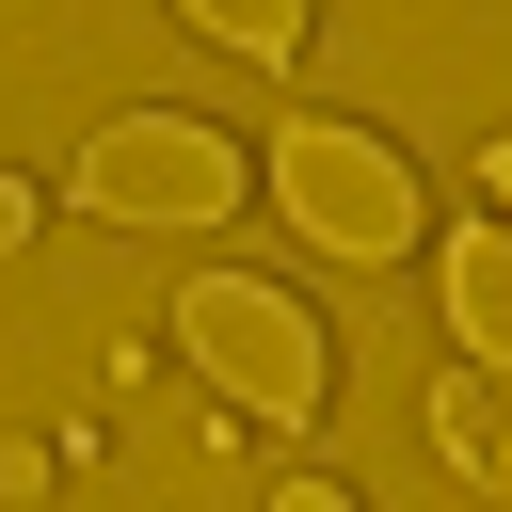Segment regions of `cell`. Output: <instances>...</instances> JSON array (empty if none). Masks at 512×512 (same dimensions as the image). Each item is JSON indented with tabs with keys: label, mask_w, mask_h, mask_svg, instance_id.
Returning a JSON list of instances; mask_svg holds the SVG:
<instances>
[{
	"label": "cell",
	"mask_w": 512,
	"mask_h": 512,
	"mask_svg": "<svg viewBox=\"0 0 512 512\" xmlns=\"http://www.w3.org/2000/svg\"><path fill=\"white\" fill-rule=\"evenodd\" d=\"M272 512H368V496H352V480H320V464H304V480H272Z\"/></svg>",
	"instance_id": "52a82bcc"
},
{
	"label": "cell",
	"mask_w": 512,
	"mask_h": 512,
	"mask_svg": "<svg viewBox=\"0 0 512 512\" xmlns=\"http://www.w3.org/2000/svg\"><path fill=\"white\" fill-rule=\"evenodd\" d=\"M272 208L320 240V256H416V160L384 144V128H352V112H304V128H272Z\"/></svg>",
	"instance_id": "7a4b0ae2"
},
{
	"label": "cell",
	"mask_w": 512,
	"mask_h": 512,
	"mask_svg": "<svg viewBox=\"0 0 512 512\" xmlns=\"http://www.w3.org/2000/svg\"><path fill=\"white\" fill-rule=\"evenodd\" d=\"M176 16H192L208 48H240V64H288V48H304V0H176Z\"/></svg>",
	"instance_id": "8992f818"
},
{
	"label": "cell",
	"mask_w": 512,
	"mask_h": 512,
	"mask_svg": "<svg viewBox=\"0 0 512 512\" xmlns=\"http://www.w3.org/2000/svg\"><path fill=\"white\" fill-rule=\"evenodd\" d=\"M240 192H256V160L208 112H128V128L80 144V208L96 224H224Z\"/></svg>",
	"instance_id": "3957f363"
},
{
	"label": "cell",
	"mask_w": 512,
	"mask_h": 512,
	"mask_svg": "<svg viewBox=\"0 0 512 512\" xmlns=\"http://www.w3.org/2000/svg\"><path fill=\"white\" fill-rule=\"evenodd\" d=\"M496 224H512V128H496Z\"/></svg>",
	"instance_id": "ba28073f"
},
{
	"label": "cell",
	"mask_w": 512,
	"mask_h": 512,
	"mask_svg": "<svg viewBox=\"0 0 512 512\" xmlns=\"http://www.w3.org/2000/svg\"><path fill=\"white\" fill-rule=\"evenodd\" d=\"M432 448H448V480H480V496H512V384H496V368H464V384H432Z\"/></svg>",
	"instance_id": "5b68a950"
},
{
	"label": "cell",
	"mask_w": 512,
	"mask_h": 512,
	"mask_svg": "<svg viewBox=\"0 0 512 512\" xmlns=\"http://www.w3.org/2000/svg\"><path fill=\"white\" fill-rule=\"evenodd\" d=\"M448 336H464V368L512 384V224H464L448 240Z\"/></svg>",
	"instance_id": "277c9868"
},
{
	"label": "cell",
	"mask_w": 512,
	"mask_h": 512,
	"mask_svg": "<svg viewBox=\"0 0 512 512\" xmlns=\"http://www.w3.org/2000/svg\"><path fill=\"white\" fill-rule=\"evenodd\" d=\"M176 352H192L240 416H320V384H336L320 304L272 288V272H192V288H176Z\"/></svg>",
	"instance_id": "6da1fadb"
}]
</instances>
